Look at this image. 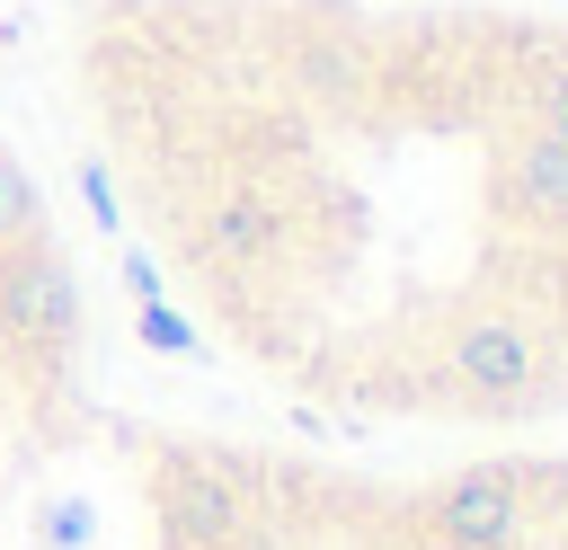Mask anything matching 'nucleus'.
<instances>
[{
    "mask_svg": "<svg viewBox=\"0 0 568 550\" xmlns=\"http://www.w3.org/2000/svg\"><path fill=\"white\" fill-rule=\"evenodd\" d=\"M444 390L462 408H532V399H550V346H541V328L524 310H506V302L462 310L453 337H444Z\"/></svg>",
    "mask_w": 568,
    "mask_h": 550,
    "instance_id": "f257e3e1",
    "label": "nucleus"
},
{
    "mask_svg": "<svg viewBox=\"0 0 568 550\" xmlns=\"http://www.w3.org/2000/svg\"><path fill=\"white\" fill-rule=\"evenodd\" d=\"M426 541L435 550H524L532 532V488L515 461H479V470H453L426 506H417Z\"/></svg>",
    "mask_w": 568,
    "mask_h": 550,
    "instance_id": "f03ea898",
    "label": "nucleus"
},
{
    "mask_svg": "<svg viewBox=\"0 0 568 550\" xmlns=\"http://www.w3.org/2000/svg\"><path fill=\"white\" fill-rule=\"evenodd\" d=\"M80 337V275L62 266L53 240L0 248V346L18 355H62Z\"/></svg>",
    "mask_w": 568,
    "mask_h": 550,
    "instance_id": "7ed1b4c3",
    "label": "nucleus"
},
{
    "mask_svg": "<svg viewBox=\"0 0 568 550\" xmlns=\"http://www.w3.org/2000/svg\"><path fill=\"white\" fill-rule=\"evenodd\" d=\"M293 240V213L257 186V177H231L195 204V231H186V257L204 275H248V266H275Z\"/></svg>",
    "mask_w": 568,
    "mask_h": 550,
    "instance_id": "20e7f679",
    "label": "nucleus"
},
{
    "mask_svg": "<svg viewBox=\"0 0 568 550\" xmlns=\"http://www.w3.org/2000/svg\"><path fill=\"white\" fill-rule=\"evenodd\" d=\"M160 523H169V550H231L257 515H248V497H240V479L222 461L169 452L160 461Z\"/></svg>",
    "mask_w": 568,
    "mask_h": 550,
    "instance_id": "39448f33",
    "label": "nucleus"
},
{
    "mask_svg": "<svg viewBox=\"0 0 568 550\" xmlns=\"http://www.w3.org/2000/svg\"><path fill=\"white\" fill-rule=\"evenodd\" d=\"M284 80L311 98V106H364L373 89V44L355 27H284Z\"/></svg>",
    "mask_w": 568,
    "mask_h": 550,
    "instance_id": "423d86ee",
    "label": "nucleus"
},
{
    "mask_svg": "<svg viewBox=\"0 0 568 550\" xmlns=\"http://www.w3.org/2000/svg\"><path fill=\"white\" fill-rule=\"evenodd\" d=\"M488 195H497V213H515V222H568V142L515 124V133L497 142Z\"/></svg>",
    "mask_w": 568,
    "mask_h": 550,
    "instance_id": "0eeeda50",
    "label": "nucleus"
},
{
    "mask_svg": "<svg viewBox=\"0 0 568 550\" xmlns=\"http://www.w3.org/2000/svg\"><path fill=\"white\" fill-rule=\"evenodd\" d=\"M524 124L532 133H550V142H568V53H541L532 71H524Z\"/></svg>",
    "mask_w": 568,
    "mask_h": 550,
    "instance_id": "6e6552de",
    "label": "nucleus"
},
{
    "mask_svg": "<svg viewBox=\"0 0 568 550\" xmlns=\"http://www.w3.org/2000/svg\"><path fill=\"white\" fill-rule=\"evenodd\" d=\"M18 240H44V195H36V177L0 151V248H18Z\"/></svg>",
    "mask_w": 568,
    "mask_h": 550,
    "instance_id": "1a4fd4ad",
    "label": "nucleus"
},
{
    "mask_svg": "<svg viewBox=\"0 0 568 550\" xmlns=\"http://www.w3.org/2000/svg\"><path fill=\"white\" fill-rule=\"evenodd\" d=\"M133 319H142V337H151V346H169V355H195V328H186V319H178L160 293H151V302H133Z\"/></svg>",
    "mask_w": 568,
    "mask_h": 550,
    "instance_id": "9d476101",
    "label": "nucleus"
},
{
    "mask_svg": "<svg viewBox=\"0 0 568 550\" xmlns=\"http://www.w3.org/2000/svg\"><path fill=\"white\" fill-rule=\"evenodd\" d=\"M80 195H89V213H98L106 231H124V213H115V186H106V169H98V160H80Z\"/></svg>",
    "mask_w": 568,
    "mask_h": 550,
    "instance_id": "9b49d317",
    "label": "nucleus"
}]
</instances>
